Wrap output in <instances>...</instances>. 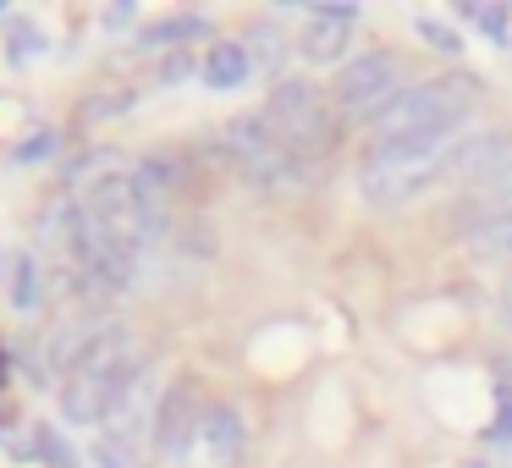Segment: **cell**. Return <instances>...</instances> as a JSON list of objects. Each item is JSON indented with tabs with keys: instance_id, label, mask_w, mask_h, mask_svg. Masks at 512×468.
Listing matches in <instances>:
<instances>
[{
	"instance_id": "f546056e",
	"label": "cell",
	"mask_w": 512,
	"mask_h": 468,
	"mask_svg": "<svg viewBox=\"0 0 512 468\" xmlns=\"http://www.w3.org/2000/svg\"><path fill=\"white\" fill-rule=\"evenodd\" d=\"M0 375H6V364H0Z\"/></svg>"
},
{
	"instance_id": "8992f818",
	"label": "cell",
	"mask_w": 512,
	"mask_h": 468,
	"mask_svg": "<svg viewBox=\"0 0 512 468\" xmlns=\"http://www.w3.org/2000/svg\"><path fill=\"white\" fill-rule=\"evenodd\" d=\"M397 94H402V61L391 50H364V56L342 61L331 83V105L347 122H375Z\"/></svg>"
},
{
	"instance_id": "9c48e42d",
	"label": "cell",
	"mask_w": 512,
	"mask_h": 468,
	"mask_svg": "<svg viewBox=\"0 0 512 468\" xmlns=\"http://www.w3.org/2000/svg\"><path fill=\"white\" fill-rule=\"evenodd\" d=\"M111 314H100V309H78V314H61L56 325H50V336H45V347H39V353H45V369L50 375H61L67 380L72 369L83 364V353H89L94 342H100L105 331H111Z\"/></svg>"
},
{
	"instance_id": "4fadbf2b",
	"label": "cell",
	"mask_w": 512,
	"mask_h": 468,
	"mask_svg": "<svg viewBox=\"0 0 512 468\" xmlns=\"http://www.w3.org/2000/svg\"><path fill=\"white\" fill-rule=\"evenodd\" d=\"M210 34V17L199 12H177V17H160V23L138 28V50H171V45H188V39Z\"/></svg>"
},
{
	"instance_id": "603a6c76",
	"label": "cell",
	"mask_w": 512,
	"mask_h": 468,
	"mask_svg": "<svg viewBox=\"0 0 512 468\" xmlns=\"http://www.w3.org/2000/svg\"><path fill=\"white\" fill-rule=\"evenodd\" d=\"M127 105H133V94H116V100H89L83 105V122H100V116H111V111H127Z\"/></svg>"
},
{
	"instance_id": "d6986e66",
	"label": "cell",
	"mask_w": 512,
	"mask_h": 468,
	"mask_svg": "<svg viewBox=\"0 0 512 468\" xmlns=\"http://www.w3.org/2000/svg\"><path fill=\"white\" fill-rule=\"evenodd\" d=\"M457 12H463L474 28H485L490 39H512V28H507V12H501V6H457Z\"/></svg>"
},
{
	"instance_id": "e0dca14e",
	"label": "cell",
	"mask_w": 512,
	"mask_h": 468,
	"mask_svg": "<svg viewBox=\"0 0 512 468\" xmlns=\"http://www.w3.org/2000/svg\"><path fill=\"white\" fill-rule=\"evenodd\" d=\"M413 34H419L424 45H435L441 56H457V50H463L457 28H452V23H441V17H419V23H413Z\"/></svg>"
},
{
	"instance_id": "7c38bea8",
	"label": "cell",
	"mask_w": 512,
	"mask_h": 468,
	"mask_svg": "<svg viewBox=\"0 0 512 468\" xmlns=\"http://www.w3.org/2000/svg\"><path fill=\"white\" fill-rule=\"evenodd\" d=\"M248 50H243V39H215L210 50H204V61H199V78H204V89H237V83H248Z\"/></svg>"
},
{
	"instance_id": "5b68a950",
	"label": "cell",
	"mask_w": 512,
	"mask_h": 468,
	"mask_svg": "<svg viewBox=\"0 0 512 468\" xmlns=\"http://www.w3.org/2000/svg\"><path fill=\"white\" fill-rule=\"evenodd\" d=\"M259 122L276 133V144H287L298 160H314L331 144V94L314 89L309 78H276L259 105Z\"/></svg>"
},
{
	"instance_id": "ba28073f",
	"label": "cell",
	"mask_w": 512,
	"mask_h": 468,
	"mask_svg": "<svg viewBox=\"0 0 512 468\" xmlns=\"http://www.w3.org/2000/svg\"><path fill=\"white\" fill-rule=\"evenodd\" d=\"M199 424H204V402H199V380H171L160 391L155 408V452L166 457H188V446H199Z\"/></svg>"
},
{
	"instance_id": "2e32d148",
	"label": "cell",
	"mask_w": 512,
	"mask_h": 468,
	"mask_svg": "<svg viewBox=\"0 0 512 468\" xmlns=\"http://www.w3.org/2000/svg\"><path fill=\"white\" fill-rule=\"evenodd\" d=\"M6 56H12V67H28V61L45 50V28L34 23V17H6Z\"/></svg>"
},
{
	"instance_id": "5bb4252c",
	"label": "cell",
	"mask_w": 512,
	"mask_h": 468,
	"mask_svg": "<svg viewBox=\"0 0 512 468\" xmlns=\"http://www.w3.org/2000/svg\"><path fill=\"white\" fill-rule=\"evenodd\" d=\"M243 50H248V67H254V72H265V78H276V72H281V61H287V50H292V39L281 34L276 23H248Z\"/></svg>"
},
{
	"instance_id": "277c9868",
	"label": "cell",
	"mask_w": 512,
	"mask_h": 468,
	"mask_svg": "<svg viewBox=\"0 0 512 468\" xmlns=\"http://www.w3.org/2000/svg\"><path fill=\"white\" fill-rule=\"evenodd\" d=\"M221 160L254 193H292L303 182V160L287 144H276V133L259 116H237L221 127Z\"/></svg>"
},
{
	"instance_id": "7402d4cb",
	"label": "cell",
	"mask_w": 512,
	"mask_h": 468,
	"mask_svg": "<svg viewBox=\"0 0 512 468\" xmlns=\"http://www.w3.org/2000/svg\"><path fill=\"white\" fill-rule=\"evenodd\" d=\"M133 0H116V6H105V17H100V23L105 28H111V34H127V28H133Z\"/></svg>"
},
{
	"instance_id": "ac0fdd59",
	"label": "cell",
	"mask_w": 512,
	"mask_h": 468,
	"mask_svg": "<svg viewBox=\"0 0 512 468\" xmlns=\"http://www.w3.org/2000/svg\"><path fill=\"white\" fill-rule=\"evenodd\" d=\"M490 446L512 452V386H496V419H490Z\"/></svg>"
},
{
	"instance_id": "484cf974",
	"label": "cell",
	"mask_w": 512,
	"mask_h": 468,
	"mask_svg": "<svg viewBox=\"0 0 512 468\" xmlns=\"http://www.w3.org/2000/svg\"><path fill=\"white\" fill-rule=\"evenodd\" d=\"M50 149H56V133H39L34 144H23V149H17V160H39V155H50Z\"/></svg>"
},
{
	"instance_id": "ffe728a7",
	"label": "cell",
	"mask_w": 512,
	"mask_h": 468,
	"mask_svg": "<svg viewBox=\"0 0 512 468\" xmlns=\"http://www.w3.org/2000/svg\"><path fill=\"white\" fill-rule=\"evenodd\" d=\"M12 303H17V309H34V303H39V265H34V259H23V265H17V281H12Z\"/></svg>"
},
{
	"instance_id": "6da1fadb",
	"label": "cell",
	"mask_w": 512,
	"mask_h": 468,
	"mask_svg": "<svg viewBox=\"0 0 512 468\" xmlns=\"http://www.w3.org/2000/svg\"><path fill=\"white\" fill-rule=\"evenodd\" d=\"M479 83L468 72H441V78H424L413 89H402L386 111L369 122V144H446V138L463 133V122L474 116Z\"/></svg>"
},
{
	"instance_id": "4316f807",
	"label": "cell",
	"mask_w": 512,
	"mask_h": 468,
	"mask_svg": "<svg viewBox=\"0 0 512 468\" xmlns=\"http://www.w3.org/2000/svg\"><path fill=\"white\" fill-rule=\"evenodd\" d=\"M94 457H100V468H133V463H127V457H116L111 446H100V452H94Z\"/></svg>"
},
{
	"instance_id": "44dd1931",
	"label": "cell",
	"mask_w": 512,
	"mask_h": 468,
	"mask_svg": "<svg viewBox=\"0 0 512 468\" xmlns=\"http://www.w3.org/2000/svg\"><path fill=\"white\" fill-rule=\"evenodd\" d=\"M303 12H309V17H325V23H347V28L358 23V6H353V0H303Z\"/></svg>"
},
{
	"instance_id": "30bf717a",
	"label": "cell",
	"mask_w": 512,
	"mask_h": 468,
	"mask_svg": "<svg viewBox=\"0 0 512 468\" xmlns=\"http://www.w3.org/2000/svg\"><path fill=\"white\" fill-rule=\"evenodd\" d=\"M243 446H248V424H243V413H237L232 402H215V408H204V424H199V452H204V463L232 468L237 457H243Z\"/></svg>"
},
{
	"instance_id": "cb8c5ba5",
	"label": "cell",
	"mask_w": 512,
	"mask_h": 468,
	"mask_svg": "<svg viewBox=\"0 0 512 468\" xmlns=\"http://www.w3.org/2000/svg\"><path fill=\"white\" fill-rule=\"evenodd\" d=\"M188 72H193V61L182 56V50H171V56L155 67V78H160V83H177V78H188Z\"/></svg>"
},
{
	"instance_id": "52a82bcc",
	"label": "cell",
	"mask_w": 512,
	"mask_h": 468,
	"mask_svg": "<svg viewBox=\"0 0 512 468\" xmlns=\"http://www.w3.org/2000/svg\"><path fill=\"white\" fill-rule=\"evenodd\" d=\"M155 408H160V380H155V364L133 380V386L116 397V408L105 413V446L116 457H138L155 446Z\"/></svg>"
},
{
	"instance_id": "83f0119b",
	"label": "cell",
	"mask_w": 512,
	"mask_h": 468,
	"mask_svg": "<svg viewBox=\"0 0 512 468\" xmlns=\"http://www.w3.org/2000/svg\"><path fill=\"white\" fill-rule=\"evenodd\" d=\"M501 375H507V380H501V386H512V353H507V369H501Z\"/></svg>"
},
{
	"instance_id": "3957f363",
	"label": "cell",
	"mask_w": 512,
	"mask_h": 468,
	"mask_svg": "<svg viewBox=\"0 0 512 468\" xmlns=\"http://www.w3.org/2000/svg\"><path fill=\"white\" fill-rule=\"evenodd\" d=\"M446 149H452V138L446 144H386V149L369 144L364 160H358V193L380 210L419 199L424 188L446 182Z\"/></svg>"
},
{
	"instance_id": "f1b7e54d",
	"label": "cell",
	"mask_w": 512,
	"mask_h": 468,
	"mask_svg": "<svg viewBox=\"0 0 512 468\" xmlns=\"http://www.w3.org/2000/svg\"><path fill=\"white\" fill-rule=\"evenodd\" d=\"M0 17H6V0H0Z\"/></svg>"
},
{
	"instance_id": "8fae6325",
	"label": "cell",
	"mask_w": 512,
	"mask_h": 468,
	"mask_svg": "<svg viewBox=\"0 0 512 468\" xmlns=\"http://www.w3.org/2000/svg\"><path fill=\"white\" fill-rule=\"evenodd\" d=\"M457 221H463L468 232H485V226H496V221H512V166L501 171L496 182H485V188H468L463 199H457Z\"/></svg>"
},
{
	"instance_id": "d4e9b609",
	"label": "cell",
	"mask_w": 512,
	"mask_h": 468,
	"mask_svg": "<svg viewBox=\"0 0 512 468\" xmlns=\"http://www.w3.org/2000/svg\"><path fill=\"white\" fill-rule=\"evenodd\" d=\"M34 441L45 446V457H50V463H61V468L72 463V452H67V446H61V435H56V430H34Z\"/></svg>"
},
{
	"instance_id": "7a4b0ae2",
	"label": "cell",
	"mask_w": 512,
	"mask_h": 468,
	"mask_svg": "<svg viewBox=\"0 0 512 468\" xmlns=\"http://www.w3.org/2000/svg\"><path fill=\"white\" fill-rule=\"evenodd\" d=\"M144 369H149L144 336L127 331V325H111V331L83 353V364L61 380V413H67L72 424H100L105 413L116 408V397H122Z\"/></svg>"
},
{
	"instance_id": "9a60e30c",
	"label": "cell",
	"mask_w": 512,
	"mask_h": 468,
	"mask_svg": "<svg viewBox=\"0 0 512 468\" xmlns=\"http://www.w3.org/2000/svg\"><path fill=\"white\" fill-rule=\"evenodd\" d=\"M347 50V23H325V17H309V28L298 34V56L314 61V67H331Z\"/></svg>"
}]
</instances>
